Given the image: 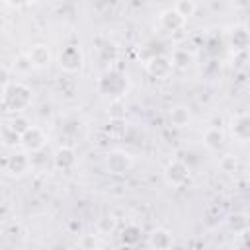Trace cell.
Masks as SVG:
<instances>
[{
  "instance_id": "1",
  "label": "cell",
  "mask_w": 250,
  "mask_h": 250,
  "mask_svg": "<svg viewBox=\"0 0 250 250\" xmlns=\"http://www.w3.org/2000/svg\"><path fill=\"white\" fill-rule=\"evenodd\" d=\"M2 104L10 113H21L31 104V90L21 82H14V84L4 82Z\"/></svg>"
},
{
  "instance_id": "2",
  "label": "cell",
  "mask_w": 250,
  "mask_h": 250,
  "mask_svg": "<svg viewBox=\"0 0 250 250\" xmlns=\"http://www.w3.org/2000/svg\"><path fill=\"white\" fill-rule=\"evenodd\" d=\"M45 143H47V137H45V133H43V129H39V127H35V125H29L23 133H21V146L25 148V150H29V152H37V150H41L43 146H45Z\"/></svg>"
},
{
  "instance_id": "3",
  "label": "cell",
  "mask_w": 250,
  "mask_h": 250,
  "mask_svg": "<svg viewBox=\"0 0 250 250\" xmlns=\"http://www.w3.org/2000/svg\"><path fill=\"white\" fill-rule=\"evenodd\" d=\"M4 168H6V172L12 174V176H21V174H25V172L31 168V158H29L25 152H14L12 156L6 158Z\"/></svg>"
},
{
  "instance_id": "4",
  "label": "cell",
  "mask_w": 250,
  "mask_h": 250,
  "mask_svg": "<svg viewBox=\"0 0 250 250\" xmlns=\"http://www.w3.org/2000/svg\"><path fill=\"white\" fill-rule=\"evenodd\" d=\"M25 57H27L29 66H33V68H45L51 62V53L45 45H33Z\"/></svg>"
},
{
  "instance_id": "5",
  "label": "cell",
  "mask_w": 250,
  "mask_h": 250,
  "mask_svg": "<svg viewBox=\"0 0 250 250\" xmlns=\"http://www.w3.org/2000/svg\"><path fill=\"white\" fill-rule=\"evenodd\" d=\"M59 64H61V68H64V70H76V68H80V64H82V55H80V51L76 49V47H66V49H62V53H61V57H59Z\"/></svg>"
},
{
  "instance_id": "6",
  "label": "cell",
  "mask_w": 250,
  "mask_h": 250,
  "mask_svg": "<svg viewBox=\"0 0 250 250\" xmlns=\"http://www.w3.org/2000/svg\"><path fill=\"white\" fill-rule=\"evenodd\" d=\"M107 168L111 174H125L131 168V158L125 152H111L107 156Z\"/></svg>"
},
{
  "instance_id": "7",
  "label": "cell",
  "mask_w": 250,
  "mask_h": 250,
  "mask_svg": "<svg viewBox=\"0 0 250 250\" xmlns=\"http://www.w3.org/2000/svg\"><path fill=\"white\" fill-rule=\"evenodd\" d=\"M230 131L240 143L250 141V115H238L236 119H232Z\"/></svg>"
},
{
  "instance_id": "8",
  "label": "cell",
  "mask_w": 250,
  "mask_h": 250,
  "mask_svg": "<svg viewBox=\"0 0 250 250\" xmlns=\"http://www.w3.org/2000/svg\"><path fill=\"white\" fill-rule=\"evenodd\" d=\"M166 178L172 186H182L188 180V168L182 162H172L166 170Z\"/></svg>"
},
{
  "instance_id": "9",
  "label": "cell",
  "mask_w": 250,
  "mask_h": 250,
  "mask_svg": "<svg viewBox=\"0 0 250 250\" xmlns=\"http://www.w3.org/2000/svg\"><path fill=\"white\" fill-rule=\"evenodd\" d=\"M160 21H162L164 27H168V29L174 31V29H178V27H182L186 23V18L180 12H176V10H166V12H162Z\"/></svg>"
},
{
  "instance_id": "10",
  "label": "cell",
  "mask_w": 250,
  "mask_h": 250,
  "mask_svg": "<svg viewBox=\"0 0 250 250\" xmlns=\"http://www.w3.org/2000/svg\"><path fill=\"white\" fill-rule=\"evenodd\" d=\"M170 70H172V62L164 57H158V59L148 62V72L154 74V76H166Z\"/></svg>"
},
{
  "instance_id": "11",
  "label": "cell",
  "mask_w": 250,
  "mask_h": 250,
  "mask_svg": "<svg viewBox=\"0 0 250 250\" xmlns=\"http://www.w3.org/2000/svg\"><path fill=\"white\" fill-rule=\"evenodd\" d=\"M148 244L150 246H156V248H168L172 244V234L164 229H158V230H152L150 238H148Z\"/></svg>"
},
{
  "instance_id": "12",
  "label": "cell",
  "mask_w": 250,
  "mask_h": 250,
  "mask_svg": "<svg viewBox=\"0 0 250 250\" xmlns=\"http://www.w3.org/2000/svg\"><path fill=\"white\" fill-rule=\"evenodd\" d=\"M205 145L211 148V150H217V148H221V145H223V133L219 131V129H209L207 133H205Z\"/></svg>"
},
{
  "instance_id": "13",
  "label": "cell",
  "mask_w": 250,
  "mask_h": 250,
  "mask_svg": "<svg viewBox=\"0 0 250 250\" xmlns=\"http://www.w3.org/2000/svg\"><path fill=\"white\" fill-rule=\"evenodd\" d=\"M174 10L180 12V14L188 20L189 16H193V12H195V4H193V0H178V4H176Z\"/></svg>"
},
{
  "instance_id": "14",
  "label": "cell",
  "mask_w": 250,
  "mask_h": 250,
  "mask_svg": "<svg viewBox=\"0 0 250 250\" xmlns=\"http://www.w3.org/2000/svg\"><path fill=\"white\" fill-rule=\"evenodd\" d=\"M8 125H10V127H12V129H14L16 133H20V135H21V133H23V131H25V129L29 127L27 119H23V117H21L20 113H14V117H12L10 121H8Z\"/></svg>"
},
{
  "instance_id": "15",
  "label": "cell",
  "mask_w": 250,
  "mask_h": 250,
  "mask_svg": "<svg viewBox=\"0 0 250 250\" xmlns=\"http://www.w3.org/2000/svg\"><path fill=\"white\" fill-rule=\"evenodd\" d=\"M188 111L184 109V107H176V109H172V113H170V121L176 125V127H182L186 121H188Z\"/></svg>"
},
{
  "instance_id": "16",
  "label": "cell",
  "mask_w": 250,
  "mask_h": 250,
  "mask_svg": "<svg viewBox=\"0 0 250 250\" xmlns=\"http://www.w3.org/2000/svg\"><path fill=\"white\" fill-rule=\"evenodd\" d=\"M221 166H223V170H225V172H232V170L236 168V160H234V158H232V156L229 154L227 158H223Z\"/></svg>"
},
{
  "instance_id": "17",
  "label": "cell",
  "mask_w": 250,
  "mask_h": 250,
  "mask_svg": "<svg viewBox=\"0 0 250 250\" xmlns=\"http://www.w3.org/2000/svg\"><path fill=\"white\" fill-rule=\"evenodd\" d=\"M29 2H33V0H6V4H10V6H21V4H29Z\"/></svg>"
},
{
  "instance_id": "18",
  "label": "cell",
  "mask_w": 250,
  "mask_h": 250,
  "mask_svg": "<svg viewBox=\"0 0 250 250\" xmlns=\"http://www.w3.org/2000/svg\"><path fill=\"white\" fill-rule=\"evenodd\" d=\"M248 182H250V170H248Z\"/></svg>"
}]
</instances>
